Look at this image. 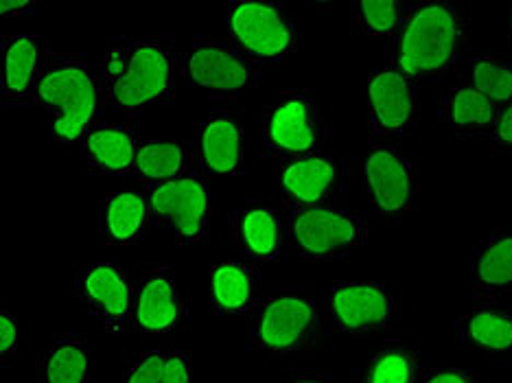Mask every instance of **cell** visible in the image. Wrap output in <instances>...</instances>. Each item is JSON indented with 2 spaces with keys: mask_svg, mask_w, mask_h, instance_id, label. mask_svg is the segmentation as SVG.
<instances>
[{
  "mask_svg": "<svg viewBox=\"0 0 512 383\" xmlns=\"http://www.w3.org/2000/svg\"><path fill=\"white\" fill-rule=\"evenodd\" d=\"M103 64L106 103L127 114L169 106L176 97L180 73L178 44L173 36L112 38Z\"/></svg>",
  "mask_w": 512,
  "mask_h": 383,
  "instance_id": "cell-1",
  "label": "cell"
},
{
  "mask_svg": "<svg viewBox=\"0 0 512 383\" xmlns=\"http://www.w3.org/2000/svg\"><path fill=\"white\" fill-rule=\"evenodd\" d=\"M469 16L451 3L425 0L412 5L390 46V66L414 84L440 81L469 49Z\"/></svg>",
  "mask_w": 512,
  "mask_h": 383,
  "instance_id": "cell-2",
  "label": "cell"
},
{
  "mask_svg": "<svg viewBox=\"0 0 512 383\" xmlns=\"http://www.w3.org/2000/svg\"><path fill=\"white\" fill-rule=\"evenodd\" d=\"M36 103L53 116V138L62 145L86 143L88 134L103 123L106 106L103 81L81 53H49Z\"/></svg>",
  "mask_w": 512,
  "mask_h": 383,
  "instance_id": "cell-3",
  "label": "cell"
},
{
  "mask_svg": "<svg viewBox=\"0 0 512 383\" xmlns=\"http://www.w3.org/2000/svg\"><path fill=\"white\" fill-rule=\"evenodd\" d=\"M320 309L311 292L296 285L274 287L246 313V338L270 357L305 353L320 338Z\"/></svg>",
  "mask_w": 512,
  "mask_h": 383,
  "instance_id": "cell-4",
  "label": "cell"
},
{
  "mask_svg": "<svg viewBox=\"0 0 512 383\" xmlns=\"http://www.w3.org/2000/svg\"><path fill=\"white\" fill-rule=\"evenodd\" d=\"M226 29L235 49L261 71L283 64L298 49L296 22L272 0H232Z\"/></svg>",
  "mask_w": 512,
  "mask_h": 383,
  "instance_id": "cell-5",
  "label": "cell"
},
{
  "mask_svg": "<svg viewBox=\"0 0 512 383\" xmlns=\"http://www.w3.org/2000/svg\"><path fill=\"white\" fill-rule=\"evenodd\" d=\"M184 86L206 90L217 103H235L259 86L261 68L224 38H195L180 62Z\"/></svg>",
  "mask_w": 512,
  "mask_h": 383,
  "instance_id": "cell-6",
  "label": "cell"
},
{
  "mask_svg": "<svg viewBox=\"0 0 512 383\" xmlns=\"http://www.w3.org/2000/svg\"><path fill=\"white\" fill-rule=\"evenodd\" d=\"M287 237L298 257L313 263L344 259L368 241L364 217L337 206L289 208Z\"/></svg>",
  "mask_w": 512,
  "mask_h": 383,
  "instance_id": "cell-7",
  "label": "cell"
},
{
  "mask_svg": "<svg viewBox=\"0 0 512 383\" xmlns=\"http://www.w3.org/2000/svg\"><path fill=\"white\" fill-rule=\"evenodd\" d=\"M324 138H327V123L316 99L307 90H287L265 110V156L283 162L307 158L318 154Z\"/></svg>",
  "mask_w": 512,
  "mask_h": 383,
  "instance_id": "cell-8",
  "label": "cell"
},
{
  "mask_svg": "<svg viewBox=\"0 0 512 383\" xmlns=\"http://www.w3.org/2000/svg\"><path fill=\"white\" fill-rule=\"evenodd\" d=\"M368 204L386 222H401L421 197V167L394 143H375L364 158Z\"/></svg>",
  "mask_w": 512,
  "mask_h": 383,
  "instance_id": "cell-9",
  "label": "cell"
},
{
  "mask_svg": "<svg viewBox=\"0 0 512 383\" xmlns=\"http://www.w3.org/2000/svg\"><path fill=\"white\" fill-rule=\"evenodd\" d=\"M151 226H167L182 246L202 243L211 224V191L202 173L145 187Z\"/></svg>",
  "mask_w": 512,
  "mask_h": 383,
  "instance_id": "cell-10",
  "label": "cell"
},
{
  "mask_svg": "<svg viewBox=\"0 0 512 383\" xmlns=\"http://www.w3.org/2000/svg\"><path fill=\"white\" fill-rule=\"evenodd\" d=\"M329 305L337 331L353 338H372L386 331L401 311L399 296L388 285L372 281L335 283Z\"/></svg>",
  "mask_w": 512,
  "mask_h": 383,
  "instance_id": "cell-11",
  "label": "cell"
},
{
  "mask_svg": "<svg viewBox=\"0 0 512 383\" xmlns=\"http://www.w3.org/2000/svg\"><path fill=\"white\" fill-rule=\"evenodd\" d=\"M189 296L171 268H149L134 283L132 324L145 335H171L189 320Z\"/></svg>",
  "mask_w": 512,
  "mask_h": 383,
  "instance_id": "cell-12",
  "label": "cell"
},
{
  "mask_svg": "<svg viewBox=\"0 0 512 383\" xmlns=\"http://www.w3.org/2000/svg\"><path fill=\"white\" fill-rule=\"evenodd\" d=\"M281 195L287 208L333 206L348 184V162L333 154H311L283 162Z\"/></svg>",
  "mask_w": 512,
  "mask_h": 383,
  "instance_id": "cell-13",
  "label": "cell"
},
{
  "mask_svg": "<svg viewBox=\"0 0 512 383\" xmlns=\"http://www.w3.org/2000/svg\"><path fill=\"white\" fill-rule=\"evenodd\" d=\"M243 112L232 103H217L195 132L193 152L206 176H241L243 173Z\"/></svg>",
  "mask_w": 512,
  "mask_h": 383,
  "instance_id": "cell-14",
  "label": "cell"
},
{
  "mask_svg": "<svg viewBox=\"0 0 512 383\" xmlns=\"http://www.w3.org/2000/svg\"><path fill=\"white\" fill-rule=\"evenodd\" d=\"M368 112L372 134L379 138V143L405 136L418 116L414 81L392 66L379 68L368 77Z\"/></svg>",
  "mask_w": 512,
  "mask_h": 383,
  "instance_id": "cell-15",
  "label": "cell"
},
{
  "mask_svg": "<svg viewBox=\"0 0 512 383\" xmlns=\"http://www.w3.org/2000/svg\"><path fill=\"white\" fill-rule=\"evenodd\" d=\"M75 292L95 316L112 331H123L132 322L134 285L116 263L92 261L81 268Z\"/></svg>",
  "mask_w": 512,
  "mask_h": 383,
  "instance_id": "cell-16",
  "label": "cell"
},
{
  "mask_svg": "<svg viewBox=\"0 0 512 383\" xmlns=\"http://www.w3.org/2000/svg\"><path fill=\"white\" fill-rule=\"evenodd\" d=\"M287 226L283 213L270 200H246L228 213V241L248 259L267 263L283 250Z\"/></svg>",
  "mask_w": 512,
  "mask_h": 383,
  "instance_id": "cell-17",
  "label": "cell"
},
{
  "mask_svg": "<svg viewBox=\"0 0 512 383\" xmlns=\"http://www.w3.org/2000/svg\"><path fill=\"white\" fill-rule=\"evenodd\" d=\"M3 68H0V99L7 106L36 103L38 86L51 49L36 33H18L0 40Z\"/></svg>",
  "mask_w": 512,
  "mask_h": 383,
  "instance_id": "cell-18",
  "label": "cell"
},
{
  "mask_svg": "<svg viewBox=\"0 0 512 383\" xmlns=\"http://www.w3.org/2000/svg\"><path fill=\"white\" fill-rule=\"evenodd\" d=\"M460 342L480 353H512V307L497 298H480L458 316Z\"/></svg>",
  "mask_w": 512,
  "mask_h": 383,
  "instance_id": "cell-19",
  "label": "cell"
},
{
  "mask_svg": "<svg viewBox=\"0 0 512 383\" xmlns=\"http://www.w3.org/2000/svg\"><path fill=\"white\" fill-rule=\"evenodd\" d=\"M138 147L136 123H99L86 138V162L97 173L125 176L134 173Z\"/></svg>",
  "mask_w": 512,
  "mask_h": 383,
  "instance_id": "cell-20",
  "label": "cell"
},
{
  "mask_svg": "<svg viewBox=\"0 0 512 383\" xmlns=\"http://www.w3.org/2000/svg\"><path fill=\"white\" fill-rule=\"evenodd\" d=\"M261 296V276L250 263L226 259L211 268V307L219 316H246Z\"/></svg>",
  "mask_w": 512,
  "mask_h": 383,
  "instance_id": "cell-21",
  "label": "cell"
},
{
  "mask_svg": "<svg viewBox=\"0 0 512 383\" xmlns=\"http://www.w3.org/2000/svg\"><path fill=\"white\" fill-rule=\"evenodd\" d=\"M438 112L460 138H491L499 108L473 86H453L440 95Z\"/></svg>",
  "mask_w": 512,
  "mask_h": 383,
  "instance_id": "cell-22",
  "label": "cell"
},
{
  "mask_svg": "<svg viewBox=\"0 0 512 383\" xmlns=\"http://www.w3.org/2000/svg\"><path fill=\"white\" fill-rule=\"evenodd\" d=\"M473 283L480 298L512 296V228H497L475 252Z\"/></svg>",
  "mask_w": 512,
  "mask_h": 383,
  "instance_id": "cell-23",
  "label": "cell"
},
{
  "mask_svg": "<svg viewBox=\"0 0 512 383\" xmlns=\"http://www.w3.org/2000/svg\"><path fill=\"white\" fill-rule=\"evenodd\" d=\"M36 383H88V346L84 335H55L36 357Z\"/></svg>",
  "mask_w": 512,
  "mask_h": 383,
  "instance_id": "cell-24",
  "label": "cell"
},
{
  "mask_svg": "<svg viewBox=\"0 0 512 383\" xmlns=\"http://www.w3.org/2000/svg\"><path fill=\"white\" fill-rule=\"evenodd\" d=\"M195 152L184 141H160L145 138L138 147L134 176L145 187L158 182H169L195 171Z\"/></svg>",
  "mask_w": 512,
  "mask_h": 383,
  "instance_id": "cell-25",
  "label": "cell"
},
{
  "mask_svg": "<svg viewBox=\"0 0 512 383\" xmlns=\"http://www.w3.org/2000/svg\"><path fill=\"white\" fill-rule=\"evenodd\" d=\"M151 226L147 197L141 191H116L106 200V237L114 246H132Z\"/></svg>",
  "mask_w": 512,
  "mask_h": 383,
  "instance_id": "cell-26",
  "label": "cell"
},
{
  "mask_svg": "<svg viewBox=\"0 0 512 383\" xmlns=\"http://www.w3.org/2000/svg\"><path fill=\"white\" fill-rule=\"evenodd\" d=\"M123 383H193L191 355L180 348L141 353L127 364Z\"/></svg>",
  "mask_w": 512,
  "mask_h": 383,
  "instance_id": "cell-27",
  "label": "cell"
},
{
  "mask_svg": "<svg viewBox=\"0 0 512 383\" xmlns=\"http://www.w3.org/2000/svg\"><path fill=\"white\" fill-rule=\"evenodd\" d=\"M357 383H418V357L405 340L383 342L370 355Z\"/></svg>",
  "mask_w": 512,
  "mask_h": 383,
  "instance_id": "cell-28",
  "label": "cell"
},
{
  "mask_svg": "<svg viewBox=\"0 0 512 383\" xmlns=\"http://www.w3.org/2000/svg\"><path fill=\"white\" fill-rule=\"evenodd\" d=\"M410 7L403 0H357L351 3V27L359 36L394 38Z\"/></svg>",
  "mask_w": 512,
  "mask_h": 383,
  "instance_id": "cell-29",
  "label": "cell"
},
{
  "mask_svg": "<svg viewBox=\"0 0 512 383\" xmlns=\"http://www.w3.org/2000/svg\"><path fill=\"white\" fill-rule=\"evenodd\" d=\"M471 86L497 108H504L512 101V62L497 55H475Z\"/></svg>",
  "mask_w": 512,
  "mask_h": 383,
  "instance_id": "cell-30",
  "label": "cell"
},
{
  "mask_svg": "<svg viewBox=\"0 0 512 383\" xmlns=\"http://www.w3.org/2000/svg\"><path fill=\"white\" fill-rule=\"evenodd\" d=\"M18 320L11 311H0V364L7 366L18 355Z\"/></svg>",
  "mask_w": 512,
  "mask_h": 383,
  "instance_id": "cell-31",
  "label": "cell"
},
{
  "mask_svg": "<svg viewBox=\"0 0 512 383\" xmlns=\"http://www.w3.org/2000/svg\"><path fill=\"white\" fill-rule=\"evenodd\" d=\"M488 141H491V149L495 154L512 158V101L506 103L504 108H499L495 130Z\"/></svg>",
  "mask_w": 512,
  "mask_h": 383,
  "instance_id": "cell-32",
  "label": "cell"
},
{
  "mask_svg": "<svg viewBox=\"0 0 512 383\" xmlns=\"http://www.w3.org/2000/svg\"><path fill=\"white\" fill-rule=\"evenodd\" d=\"M418 383H482L473 370L467 368H429L418 375Z\"/></svg>",
  "mask_w": 512,
  "mask_h": 383,
  "instance_id": "cell-33",
  "label": "cell"
},
{
  "mask_svg": "<svg viewBox=\"0 0 512 383\" xmlns=\"http://www.w3.org/2000/svg\"><path fill=\"white\" fill-rule=\"evenodd\" d=\"M281 383H340V381L316 368H292L283 375Z\"/></svg>",
  "mask_w": 512,
  "mask_h": 383,
  "instance_id": "cell-34",
  "label": "cell"
},
{
  "mask_svg": "<svg viewBox=\"0 0 512 383\" xmlns=\"http://www.w3.org/2000/svg\"><path fill=\"white\" fill-rule=\"evenodd\" d=\"M33 11H36V3H31V0H3L0 3V14H3V18L33 14Z\"/></svg>",
  "mask_w": 512,
  "mask_h": 383,
  "instance_id": "cell-35",
  "label": "cell"
},
{
  "mask_svg": "<svg viewBox=\"0 0 512 383\" xmlns=\"http://www.w3.org/2000/svg\"><path fill=\"white\" fill-rule=\"evenodd\" d=\"M508 22H510V40H512V3L508 5Z\"/></svg>",
  "mask_w": 512,
  "mask_h": 383,
  "instance_id": "cell-36",
  "label": "cell"
}]
</instances>
